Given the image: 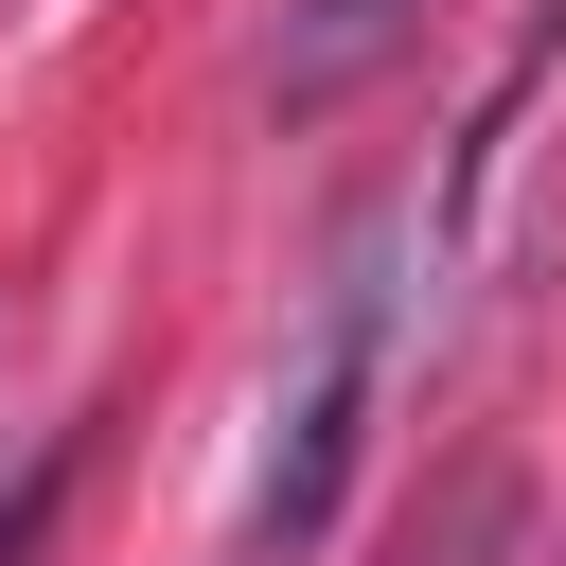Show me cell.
I'll return each mask as SVG.
<instances>
[{
  "mask_svg": "<svg viewBox=\"0 0 566 566\" xmlns=\"http://www.w3.org/2000/svg\"><path fill=\"white\" fill-rule=\"evenodd\" d=\"M371 389H389V230H354L336 283H318V318H301V371H283V407H265L230 566H318V531L354 513V460H371Z\"/></svg>",
  "mask_w": 566,
  "mask_h": 566,
  "instance_id": "obj_1",
  "label": "cell"
},
{
  "mask_svg": "<svg viewBox=\"0 0 566 566\" xmlns=\"http://www.w3.org/2000/svg\"><path fill=\"white\" fill-rule=\"evenodd\" d=\"M389 53H407V0H301V18H283V53H265V106H283V124H318V106H354Z\"/></svg>",
  "mask_w": 566,
  "mask_h": 566,
  "instance_id": "obj_2",
  "label": "cell"
}]
</instances>
